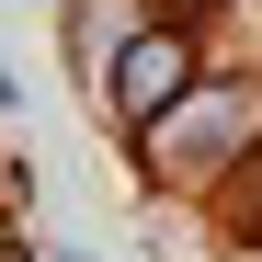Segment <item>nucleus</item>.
<instances>
[{
  "mask_svg": "<svg viewBox=\"0 0 262 262\" xmlns=\"http://www.w3.org/2000/svg\"><path fill=\"white\" fill-rule=\"evenodd\" d=\"M171 69H183V57H171L160 34H148V46H137V69H125V80H137V103H148V92H171Z\"/></svg>",
  "mask_w": 262,
  "mask_h": 262,
  "instance_id": "obj_1",
  "label": "nucleus"
}]
</instances>
